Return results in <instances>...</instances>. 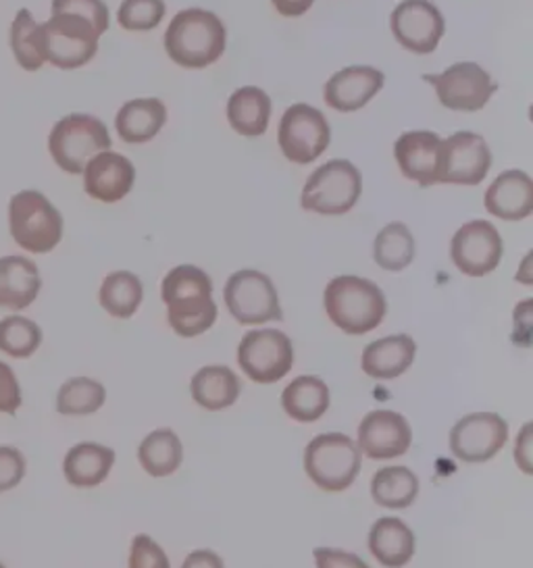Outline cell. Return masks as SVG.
<instances>
[{"label": "cell", "instance_id": "6da1fadb", "mask_svg": "<svg viewBox=\"0 0 533 568\" xmlns=\"http://www.w3.org/2000/svg\"><path fill=\"white\" fill-rule=\"evenodd\" d=\"M171 329L182 337H197L215 325L217 311L211 277L194 265L171 268L161 284Z\"/></svg>", "mask_w": 533, "mask_h": 568}, {"label": "cell", "instance_id": "7a4b0ae2", "mask_svg": "<svg viewBox=\"0 0 533 568\" xmlns=\"http://www.w3.org/2000/svg\"><path fill=\"white\" fill-rule=\"evenodd\" d=\"M163 42L169 59L180 68L204 69L223 57L228 32L215 13L185 9L171 19Z\"/></svg>", "mask_w": 533, "mask_h": 568}, {"label": "cell", "instance_id": "3957f363", "mask_svg": "<svg viewBox=\"0 0 533 568\" xmlns=\"http://www.w3.org/2000/svg\"><path fill=\"white\" fill-rule=\"evenodd\" d=\"M323 302L333 325L350 335L378 329L388 313V302L380 285L356 275H340L332 280L325 287Z\"/></svg>", "mask_w": 533, "mask_h": 568}, {"label": "cell", "instance_id": "277c9868", "mask_svg": "<svg viewBox=\"0 0 533 568\" xmlns=\"http://www.w3.org/2000/svg\"><path fill=\"white\" fill-rule=\"evenodd\" d=\"M102 32L90 19L57 11L42 26L38 23V40L44 61L59 69H80L99 52Z\"/></svg>", "mask_w": 533, "mask_h": 568}, {"label": "cell", "instance_id": "5b68a950", "mask_svg": "<svg viewBox=\"0 0 533 568\" xmlns=\"http://www.w3.org/2000/svg\"><path fill=\"white\" fill-rule=\"evenodd\" d=\"M9 232L19 248L47 254L63 240V217L42 192L23 190L9 202Z\"/></svg>", "mask_w": 533, "mask_h": 568}, {"label": "cell", "instance_id": "8992f818", "mask_svg": "<svg viewBox=\"0 0 533 568\" xmlns=\"http://www.w3.org/2000/svg\"><path fill=\"white\" fill-rule=\"evenodd\" d=\"M361 192V171L346 159H333L309 175L300 194V204L309 213L340 217L356 206Z\"/></svg>", "mask_w": 533, "mask_h": 568}, {"label": "cell", "instance_id": "52a82bcc", "mask_svg": "<svg viewBox=\"0 0 533 568\" xmlns=\"http://www.w3.org/2000/svg\"><path fill=\"white\" fill-rule=\"evenodd\" d=\"M49 151L59 169L69 175H82L83 168L99 152L111 151V135L100 119L71 113L50 130Z\"/></svg>", "mask_w": 533, "mask_h": 568}, {"label": "cell", "instance_id": "ba28073f", "mask_svg": "<svg viewBox=\"0 0 533 568\" xmlns=\"http://www.w3.org/2000/svg\"><path fill=\"white\" fill-rule=\"evenodd\" d=\"M304 470L323 491H344L361 473V450L344 434H321L304 450Z\"/></svg>", "mask_w": 533, "mask_h": 568}, {"label": "cell", "instance_id": "9c48e42d", "mask_svg": "<svg viewBox=\"0 0 533 568\" xmlns=\"http://www.w3.org/2000/svg\"><path fill=\"white\" fill-rule=\"evenodd\" d=\"M278 142L290 163L309 165L328 151L332 130L325 115L311 104H292L280 121Z\"/></svg>", "mask_w": 533, "mask_h": 568}, {"label": "cell", "instance_id": "30bf717a", "mask_svg": "<svg viewBox=\"0 0 533 568\" xmlns=\"http://www.w3.org/2000/svg\"><path fill=\"white\" fill-rule=\"evenodd\" d=\"M223 298L240 325H263L283 318L278 290L261 271L242 268L233 273L223 290Z\"/></svg>", "mask_w": 533, "mask_h": 568}, {"label": "cell", "instance_id": "8fae6325", "mask_svg": "<svg viewBox=\"0 0 533 568\" xmlns=\"http://www.w3.org/2000/svg\"><path fill=\"white\" fill-rule=\"evenodd\" d=\"M435 88L438 101L456 113H477L494 97L499 84L477 63H454L438 75H425Z\"/></svg>", "mask_w": 533, "mask_h": 568}, {"label": "cell", "instance_id": "7c38bea8", "mask_svg": "<svg viewBox=\"0 0 533 568\" xmlns=\"http://www.w3.org/2000/svg\"><path fill=\"white\" fill-rule=\"evenodd\" d=\"M238 363L254 384H278L294 365L292 342L280 329L249 332L238 346Z\"/></svg>", "mask_w": 533, "mask_h": 568}, {"label": "cell", "instance_id": "4fadbf2b", "mask_svg": "<svg viewBox=\"0 0 533 568\" xmlns=\"http://www.w3.org/2000/svg\"><path fill=\"white\" fill-rule=\"evenodd\" d=\"M504 242L490 221H469L450 242V258L469 277L490 275L502 261Z\"/></svg>", "mask_w": 533, "mask_h": 568}, {"label": "cell", "instance_id": "5bb4252c", "mask_svg": "<svg viewBox=\"0 0 533 568\" xmlns=\"http://www.w3.org/2000/svg\"><path fill=\"white\" fill-rule=\"evenodd\" d=\"M390 28L404 51L430 54L446 32V21L430 0H402L392 11Z\"/></svg>", "mask_w": 533, "mask_h": 568}, {"label": "cell", "instance_id": "9a60e30c", "mask_svg": "<svg viewBox=\"0 0 533 568\" xmlns=\"http://www.w3.org/2000/svg\"><path fill=\"white\" fill-rule=\"evenodd\" d=\"M509 439V425L496 413H473L450 432V450L463 463H487Z\"/></svg>", "mask_w": 533, "mask_h": 568}, {"label": "cell", "instance_id": "2e32d148", "mask_svg": "<svg viewBox=\"0 0 533 568\" xmlns=\"http://www.w3.org/2000/svg\"><path fill=\"white\" fill-rule=\"evenodd\" d=\"M492 169V152L482 135L456 132L444 140L442 184L480 185Z\"/></svg>", "mask_w": 533, "mask_h": 568}, {"label": "cell", "instance_id": "e0dca14e", "mask_svg": "<svg viewBox=\"0 0 533 568\" xmlns=\"http://www.w3.org/2000/svg\"><path fill=\"white\" fill-rule=\"evenodd\" d=\"M442 149L444 140L428 130H415L400 135L394 142V159L400 173L421 185L442 184Z\"/></svg>", "mask_w": 533, "mask_h": 568}, {"label": "cell", "instance_id": "ac0fdd59", "mask_svg": "<svg viewBox=\"0 0 533 568\" xmlns=\"http://www.w3.org/2000/svg\"><path fill=\"white\" fill-rule=\"evenodd\" d=\"M413 444L409 420L394 410H373L359 427V450L371 460H392Z\"/></svg>", "mask_w": 533, "mask_h": 568}, {"label": "cell", "instance_id": "d6986e66", "mask_svg": "<svg viewBox=\"0 0 533 568\" xmlns=\"http://www.w3.org/2000/svg\"><path fill=\"white\" fill-rule=\"evenodd\" d=\"M83 190L94 201L111 202L123 201L132 192L135 182L133 163L119 154V152H99L86 168H83Z\"/></svg>", "mask_w": 533, "mask_h": 568}, {"label": "cell", "instance_id": "ffe728a7", "mask_svg": "<svg viewBox=\"0 0 533 568\" xmlns=\"http://www.w3.org/2000/svg\"><path fill=\"white\" fill-rule=\"evenodd\" d=\"M385 84V75L380 69L366 65H352L333 73L325 84V104L338 113H354L373 101V97Z\"/></svg>", "mask_w": 533, "mask_h": 568}, {"label": "cell", "instance_id": "44dd1931", "mask_svg": "<svg viewBox=\"0 0 533 568\" xmlns=\"http://www.w3.org/2000/svg\"><path fill=\"white\" fill-rule=\"evenodd\" d=\"M485 211L504 221H523L533 213V182L525 171L500 173L485 192Z\"/></svg>", "mask_w": 533, "mask_h": 568}, {"label": "cell", "instance_id": "7402d4cb", "mask_svg": "<svg viewBox=\"0 0 533 568\" xmlns=\"http://www.w3.org/2000/svg\"><path fill=\"white\" fill-rule=\"evenodd\" d=\"M42 290L38 265L19 254L0 258V308L19 313L32 306Z\"/></svg>", "mask_w": 533, "mask_h": 568}, {"label": "cell", "instance_id": "603a6c76", "mask_svg": "<svg viewBox=\"0 0 533 568\" xmlns=\"http://www.w3.org/2000/svg\"><path fill=\"white\" fill-rule=\"evenodd\" d=\"M415 354L416 344L411 335H388L366 346L361 367L373 379H396L413 365Z\"/></svg>", "mask_w": 533, "mask_h": 568}, {"label": "cell", "instance_id": "cb8c5ba5", "mask_svg": "<svg viewBox=\"0 0 533 568\" xmlns=\"http://www.w3.org/2000/svg\"><path fill=\"white\" fill-rule=\"evenodd\" d=\"M413 529L396 517H383L369 531V551L388 568L406 567L415 556Z\"/></svg>", "mask_w": 533, "mask_h": 568}, {"label": "cell", "instance_id": "d4e9b609", "mask_svg": "<svg viewBox=\"0 0 533 568\" xmlns=\"http://www.w3.org/2000/svg\"><path fill=\"white\" fill-rule=\"evenodd\" d=\"M113 465H115V450L94 442H82L67 452L63 475L67 484L78 489H90L109 477Z\"/></svg>", "mask_w": 533, "mask_h": 568}, {"label": "cell", "instance_id": "484cf974", "mask_svg": "<svg viewBox=\"0 0 533 568\" xmlns=\"http://www.w3.org/2000/svg\"><path fill=\"white\" fill-rule=\"evenodd\" d=\"M167 106L159 99L125 102L115 118V130L125 144H147L163 130Z\"/></svg>", "mask_w": 533, "mask_h": 568}, {"label": "cell", "instance_id": "4316f807", "mask_svg": "<svg viewBox=\"0 0 533 568\" xmlns=\"http://www.w3.org/2000/svg\"><path fill=\"white\" fill-rule=\"evenodd\" d=\"M271 119V99L257 85L235 90L228 101V121L233 132L247 138L263 135Z\"/></svg>", "mask_w": 533, "mask_h": 568}, {"label": "cell", "instance_id": "83f0119b", "mask_svg": "<svg viewBox=\"0 0 533 568\" xmlns=\"http://www.w3.org/2000/svg\"><path fill=\"white\" fill-rule=\"evenodd\" d=\"M192 398L202 406L204 410H225L238 400L242 384L232 368L223 365H213V367H202L199 373L192 377Z\"/></svg>", "mask_w": 533, "mask_h": 568}, {"label": "cell", "instance_id": "f1b7e54d", "mask_svg": "<svg viewBox=\"0 0 533 568\" xmlns=\"http://www.w3.org/2000/svg\"><path fill=\"white\" fill-rule=\"evenodd\" d=\"M285 415L299 423H315L330 408V389L319 377L302 375L283 389Z\"/></svg>", "mask_w": 533, "mask_h": 568}, {"label": "cell", "instance_id": "f546056e", "mask_svg": "<svg viewBox=\"0 0 533 568\" xmlns=\"http://www.w3.org/2000/svg\"><path fill=\"white\" fill-rule=\"evenodd\" d=\"M138 458L150 477H169L182 467V442L171 429H157L142 439Z\"/></svg>", "mask_w": 533, "mask_h": 568}, {"label": "cell", "instance_id": "4dcf8cb0", "mask_svg": "<svg viewBox=\"0 0 533 568\" xmlns=\"http://www.w3.org/2000/svg\"><path fill=\"white\" fill-rule=\"evenodd\" d=\"M144 298V287L138 275L130 271H115L104 277L100 285V306L115 318H130L135 315Z\"/></svg>", "mask_w": 533, "mask_h": 568}, {"label": "cell", "instance_id": "1f68e13d", "mask_svg": "<svg viewBox=\"0 0 533 568\" xmlns=\"http://www.w3.org/2000/svg\"><path fill=\"white\" fill-rule=\"evenodd\" d=\"M419 479L409 467H385L375 473L371 481V496L375 504L392 510H404L416 500Z\"/></svg>", "mask_w": 533, "mask_h": 568}, {"label": "cell", "instance_id": "d6a6232c", "mask_svg": "<svg viewBox=\"0 0 533 568\" xmlns=\"http://www.w3.org/2000/svg\"><path fill=\"white\" fill-rule=\"evenodd\" d=\"M415 237L400 221L385 225L373 244L375 263L390 273H399L409 267L415 258Z\"/></svg>", "mask_w": 533, "mask_h": 568}, {"label": "cell", "instance_id": "836d02e7", "mask_svg": "<svg viewBox=\"0 0 533 568\" xmlns=\"http://www.w3.org/2000/svg\"><path fill=\"white\" fill-rule=\"evenodd\" d=\"M104 385L90 377H71L57 392V413L63 417L94 415L104 406Z\"/></svg>", "mask_w": 533, "mask_h": 568}, {"label": "cell", "instance_id": "e575fe53", "mask_svg": "<svg viewBox=\"0 0 533 568\" xmlns=\"http://www.w3.org/2000/svg\"><path fill=\"white\" fill-rule=\"evenodd\" d=\"M42 346V329L32 318L9 315L0 318V352L23 361L33 356Z\"/></svg>", "mask_w": 533, "mask_h": 568}, {"label": "cell", "instance_id": "d590c367", "mask_svg": "<svg viewBox=\"0 0 533 568\" xmlns=\"http://www.w3.org/2000/svg\"><path fill=\"white\" fill-rule=\"evenodd\" d=\"M9 42H11V51H13L19 68L26 69V71H38L47 63L42 51H40L38 23L28 9L17 11L16 19L11 23Z\"/></svg>", "mask_w": 533, "mask_h": 568}, {"label": "cell", "instance_id": "8d00e7d4", "mask_svg": "<svg viewBox=\"0 0 533 568\" xmlns=\"http://www.w3.org/2000/svg\"><path fill=\"white\" fill-rule=\"evenodd\" d=\"M165 18V0H123L117 21L128 32H150Z\"/></svg>", "mask_w": 533, "mask_h": 568}, {"label": "cell", "instance_id": "74e56055", "mask_svg": "<svg viewBox=\"0 0 533 568\" xmlns=\"http://www.w3.org/2000/svg\"><path fill=\"white\" fill-rule=\"evenodd\" d=\"M28 460L16 446H0V494L16 489L26 479Z\"/></svg>", "mask_w": 533, "mask_h": 568}, {"label": "cell", "instance_id": "f35d334b", "mask_svg": "<svg viewBox=\"0 0 533 568\" xmlns=\"http://www.w3.org/2000/svg\"><path fill=\"white\" fill-rule=\"evenodd\" d=\"M130 568H171L165 550L150 537L135 535L130 550Z\"/></svg>", "mask_w": 533, "mask_h": 568}, {"label": "cell", "instance_id": "ab89813d", "mask_svg": "<svg viewBox=\"0 0 533 568\" xmlns=\"http://www.w3.org/2000/svg\"><path fill=\"white\" fill-rule=\"evenodd\" d=\"M57 11L90 19L102 34L109 30V7L104 4V0H52V13Z\"/></svg>", "mask_w": 533, "mask_h": 568}, {"label": "cell", "instance_id": "60d3db41", "mask_svg": "<svg viewBox=\"0 0 533 568\" xmlns=\"http://www.w3.org/2000/svg\"><path fill=\"white\" fill-rule=\"evenodd\" d=\"M23 404L21 385L16 371L0 361V415H16Z\"/></svg>", "mask_w": 533, "mask_h": 568}, {"label": "cell", "instance_id": "b9f144b4", "mask_svg": "<svg viewBox=\"0 0 533 568\" xmlns=\"http://www.w3.org/2000/svg\"><path fill=\"white\" fill-rule=\"evenodd\" d=\"M313 556L316 568H371L361 556L335 548H316Z\"/></svg>", "mask_w": 533, "mask_h": 568}, {"label": "cell", "instance_id": "7bdbcfd3", "mask_svg": "<svg viewBox=\"0 0 533 568\" xmlns=\"http://www.w3.org/2000/svg\"><path fill=\"white\" fill-rule=\"evenodd\" d=\"M182 568H225L221 556H217L215 551L197 550L192 551L185 560Z\"/></svg>", "mask_w": 533, "mask_h": 568}, {"label": "cell", "instance_id": "ee69618b", "mask_svg": "<svg viewBox=\"0 0 533 568\" xmlns=\"http://www.w3.org/2000/svg\"><path fill=\"white\" fill-rule=\"evenodd\" d=\"M271 2L283 18H300L315 4V0H271Z\"/></svg>", "mask_w": 533, "mask_h": 568}, {"label": "cell", "instance_id": "f6af8a7d", "mask_svg": "<svg viewBox=\"0 0 533 568\" xmlns=\"http://www.w3.org/2000/svg\"><path fill=\"white\" fill-rule=\"evenodd\" d=\"M530 432H532V425H525L523 432L519 435V442H516L515 458L519 463V467L523 468L527 475H532V467H530Z\"/></svg>", "mask_w": 533, "mask_h": 568}, {"label": "cell", "instance_id": "bcb514c9", "mask_svg": "<svg viewBox=\"0 0 533 568\" xmlns=\"http://www.w3.org/2000/svg\"><path fill=\"white\" fill-rule=\"evenodd\" d=\"M0 568H7V567H4V565H2V562H0Z\"/></svg>", "mask_w": 533, "mask_h": 568}]
</instances>
